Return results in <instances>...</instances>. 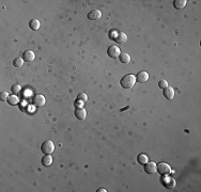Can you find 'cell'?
I'll return each mask as SVG.
<instances>
[{"label":"cell","mask_w":201,"mask_h":192,"mask_svg":"<svg viewBox=\"0 0 201 192\" xmlns=\"http://www.w3.org/2000/svg\"><path fill=\"white\" fill-rule=\"evenodd\" d=\"M148 79H149V74L147 72L141 70L136 75V81L140 82V83H145V82L148 81Z\"/></svg>","instance_id":"obj_7"},{"label":"cell","mask_w":201,"mask_h":192,"mask_svg":"<svg viewBox=\"0 0 201 192\" xmlns=\"http://www.w3.org/2000/svg\"><path fill=\"white\" fill-rule=\"evenodd\" d=\"M186 2H187L186 0H174L173 1V7L176 8V9H178V10H182V9L185 8Z\"/></svg>","instance_id":"obj_15"},{"label":"cell","mask_w":201,"mask_h":192,"mask_svg":"<svg viewBox=\"0 0 201 192\" xmlns=\"http://www.w3.org/2000/svg\"><path fill=\"white\" fill-rule=\"evenodd\" d=\"M119 59H120V62L123 64H127L131 62V56H129V54H126V52H121L119 56Z\"/></svg>","instance_id":"obj_14"},{"label":"cell","mask_w":201,"mask_h":192,"mask_svg":"<svg viewBox=\"0 0 201 192\" xmlns=\"http://www.w3.org/2000/svg\"><path fill=\"white\" fill-rule=\"evenodd\" d=\"M97 192H107V191H106V189H99Z\"/></svg>","instance_id":"obj_25"},{"label":"cell","mask_w":201,"mask_h":192,"mask_svg":"<svg viewBox=\"0 0 201 192\" xmlns=\"http://www.w3.org/2000/svg\"><path fill=\"white\" fill-rule=\"evenodd\" d=\"M87 99H88V97H87V95L85 94V93H82V94L78 95V97H77V104H79L78 106L82 107V105H84V103L87 102Z\"/></svg>","instance_id":"obj_17"},{"label":"cell","mask_w":201,"mask_h":192,"mask_svg":"<svg viewBox=\"0 0 201 192\" xmlns=\"http://www.w3.org/2000/svg\"><path fill=\"white\" fill-rule=\"evenodd\" d=\"M158 86H159L160 89H165L168 86V82L166 81V80H160L159 82H158Z\"/></svg>","instance_id":"obj_24"},{"label":"cell","mask_w":201,"mask_h":192,"mask_svg":"<svg viewBox=\"0 0 201 192\" xmlns=\"http://www.w3.org/2000/svg\"><path fill=\"white\" fill-rule=\"evenodd\" d=\"M115 41H116V43H118V44H124L125 42L127 41L126 34L123 33V32H120V33H118L117 35H116Z\"/></svg>","instance_id":"obj_13"},{"label":"cell","mask_w":201,"mask_h":192,"mask_svg":"<svg viewBox=\"0 0 201 192\" xmlns=\"http://www.w3.org/2000/svg\"><path fill=\"white\" fill-rule=\"evenodd\" d=\"M45 103H46L45 97L41 94L34 95L33 98H32V104L35 107H43L45 105Z\"/></svg>","instance_id":"obj_5"},{"label":"cell","mask_w":201,"mask_h":192,"mask_svg":"<svg viewBox=\"0 0 201 192\" xmlns=\"http://www.w3.org/2000/svg\"><path fill=\"white\" fill-rule=\"evenodd\" d=\"M21 91H22V86H19V84H14V86H12V92H13V94H15V95L19 94Z\"/></svg>","instance_id":"obj_22"},{"label":"cell","mask_w":201,"mask_h":192,"mask_svg":"<svg viewBox=\"0 0 201 192\" xmlns=\"http://www.w3.org/2000/svg\"><path fill=\"white\" fill-rule=\"evenodd\" d=\"M75 116L78 119L79 121H84L87 116V112L82 107H78V108L75 109Z\"/></svg>","instance_id":"obj_8"},{"label":"cell","mask_w":201,"mask_h":192,"mask_svg":"<svg viewBox=\"0 0 201 192\" xmlns=\"http://www.w3.org/2000/svg\"><path fill=\"white\" fill-rule=\"evenodd\" d=\"M156 171H158L160 175H169L171 173V168L166 162H159L156 164Z\"/></svg>","instance_id":"obj_2"},{"label":"cell","mask_w":201,"mask_h":192,"mask_svg":"<svg viewBox=\"0 0 201 192\" xmlns=\"http://www.w3.org/2000/svg\"><path fill=\"white\" fill-rule=\"evenodd\" d=\"M41 151H42V153H44L45 155H50V154L55 151L54 143L50 140H47V141H45V142H43L41 145Z\"/></svg>","instance_id":"obj_3"},{"label":"cell","mask_w":201,"mask_h":192,"mask_svg":"<svg viewBox=\"0 0 201 192\" xmlns=\"http://www.w3.org/2000/svg\"><path fill=\"white\" fill-rule=\"evenodd\" d=\"M10 95L7 92H1L0 93V100L1 102H8V98H9Z\"/></svg>","instance_id":"obj_23"},{"label":"cell","mask_w":201,"mask_h":192,"mask_svg":"<svg viewBox=\"0 0 201 192\" xmlns=\"http://www.w3.org/2000/svg\"><path fill=\"white\" fill-rule=\"evenodd\" d=\"M164 96H165L167 99L171 100L172 98L174 97V90L173 88H170V86H167V88L164 89V92H163Z\"/></svg>","instance_id":"obj_12"},{"label":"cell","mask_w":201,"mask_h":192,"mask_svg":"<svg viewBox=\"0 0 201 192\" xmlns=\"http://www.w3.org/2000/svg\"><path fill=\"white\" fill-rule=\"evenodd\" d=\"M34 58H35V54H34V52L32 50H26L23 54V59L26 62H32L34 60Z\"/></svg>","instance_id":"obj_11"},{"label":"cell","mask_w":201,"mask_h":192,"mask_svg":"<svg viewBox=\"0 0 201 192\" xmlns=\"http://www.w3.org/2000/svg\"><path fill=\"white\" fill-rule=\"evenodd\" d=\"M101 17H102V13L99 10H92L88 14V18L90 21H99V19H101Z\"/></svg>","instance_id":"obj_9"},{"label":"cell","mask_w":201,"mask_h":192,"mask_svg":"<svg viewBox=\"0 0 201 192\" xmlns=\"http://www.w3.org/2000/svg\"><path fill=\"white\" fill-rule=\"evenodd\" d=\"M40 26H41V24H40V21L39 19H32L31 21L29 23V27L31 28L32 30H39V28H40Z\"/></svg>","instance_id":"obj_19"},{"label":"cell","mask_w":201,"mask_h":192,"mask_svg":"<svg viewBox=\"0 0 201 192\" xmlns=\"http://www.w3.org/2000/svg\"><path fill=\"white\" fill-rule=\"evenodd\" d=\"M160 183L163 184L167 189H173L176 187V181L172 177L167 176V175H164V177H162Z\"/></svg>","instance_id":"obj_4"},{"label":"cell","mask_w":201,"mask_h":192,"mask_svg":"<svg viewBox=\"0 0 201 192\" xmlns=\"http://www.w3.org/2000/svg\"><path fill=\"white\" fill-rule=\"evenodd\" d=\"M120 83H121V86H122V88H124V89H131V88H133V86H135V83H136V77H135V75H132V74L125 75V76L123 77L122 79H121Z\"/></svg>","instance_id":"obj_1"},{"label":"cell","mask_w":201,"mask_h":192,"mask_svg":"<svg viewBox=\"0 0 201 192\" xmlns=\"http://www.w3.org/2000/svg\"><path fill=\"white\" fill-rule=\"evenodd\" d=\"M120 54H121V51H120L119 47L116 45L110 46V47L107 49V54H108L110 58H113V59H115V58H118V57L120 56Z\"/></svg>","instance_id":"obj_6"},{"label":"cell","mask_w":201,"mask_h":192,"mask_svg":"<svg viewBox=\"0 0 201 192\" xmlns=\"http://www.w3.org/2000/svg\"><path fill=\"white\" fill-rule=\"evenodd\" d=\"M137 161L139 164H146L148 162V156L146 154H139L137 157Z\"/></svg>","instance_id":"obj_18"},{"label":"cell","mask_w":201,"mask_h":192,"mask_svg":"<svg viewBox=\"0 0 201 192\" xmlns=\"http://www.w3.org/2000/svg\"><path fill=\"white\" fill-rule=\"evenodd\" d=\"M23 64H24V59H22V58H16L13 61V65L15 67H21V66H23Z\"/></svg>","instance_id":"obj_21"},{"label":"cell","mask_w":201,"mask_h":192,"mask_svg":"<svg viewBox=\"0 0 201 192\" xmlns=\"http://www.w3.org/2000/svg\"><path fill=\"white\" fill-rule=\"evenodd\" d=\"M18 97L17 96H15V94L13 95H10L9 98H8V103H9V105H11V106H15V105L18 104Z\"/></svg>","instance_id":"obj_20"},{"label":"cell","mask_w":201,"mask_h":192,"mask_svg":"<svg viewBox=\"0 0 201 192\" xmlns=\"http://www.w3.org/2000/svg\"><path fill=\"white\" fill-rule=\"evenodd\" d=\"M41 162H42V164L44 165V167H49L50 164L52 163V156L50 155H45V156L42 158V160H41Z\"/></svg>","instance_id":"obj_16"},{"label":"cell","mask_w":201,"mask_h":192,"mask_svg":"<svg viewBox=\"0 0 201 192\" xmlns=\"http://www.w3.org/2000/svg\"><path fill=\"white\" fill-rule=\"evenodd\" d=\"M145 171L147 174H153L156 172V163L155 162H147L145 164Z\"/></svg>","instance_id":"obj_10"}]
</instances>
